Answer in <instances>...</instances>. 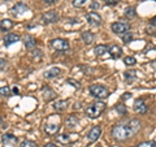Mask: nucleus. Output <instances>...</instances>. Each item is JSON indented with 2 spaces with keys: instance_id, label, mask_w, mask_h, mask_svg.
Masks as SVG:
<instances>
[{
  "instance_id": "21",
  "label": "nucleus",
  "mask_w": 156,
  "mask_h": 147,
  "mask_svg": "<svg viewBox=\"0 0 156 147\" xmlns=\"http://www.w3.org/2000/svg\"><path fill=\"white\" fill-rule=\"evenodd\" d=\"M81 37H82V41H83L86 45H90V43H92L95 39V35L91 31H83L81 34Z\"/></svg>"
},
{
  "instance_id": "11",
  "label": "nucleus",
  "mask_w": 156,
  "mask_h": 147,
  "mask_svg": "<svg viewBox=\"0 0 156 147\" xmlns=\"http://www.w3.org/2000/svg\"><path fill=\"white\" fill-rule=\"evenodd\" d=\"M27 5L25 3H17L16 5H13L11 8V13L13 14V16H18V14H22V13H25L27 11Z\"/></svg>"
},
{
  "instance_id": "22",
  "label": "nucleus",
  "mask_w": 156,
  "mask_h": 147,
  "mask_svg": "<svg viewBox=\"0 0 156 147\" xmlns=\"http://www.w3.org/2000/svg\"><path fill=\"white\" fill-rule=\"evenodd\" d=\"M107 52H108V46H105V45H99L94 48V53L96 56H103Z\"/></svg>"
},
{
  "instance_id": "5",
  "label": "nucleus",
  "mask_w": 156,
  "mask_h": 147,
  "mask_svg": "<svg viewBox=\"0 0 156 147\" xmlns=\"http://www.w3.org/2000/svg\"><path fill=\"white\" fill-rule=\"evenodd\" d=\"M57 20H58V13L56 11H48L46 13H43L41 17V21H42V23H44V25L57 22Z\"/></svg>"
},
{
  "instance_id": "9",
  "label": "nucleus",
  "mask_w": 156,
  "mask_h": 147,
  "mask_svg": "<svg viewBox=\"0 0 156 147\" xmlns=\"http://www.w3.org/2000/svg\"><path fill=\"white\" fill-rule=\"evenodd\" d=\"M65 124H66V128L70 129V130H76L78 128V125H80V120H78V117L74 116V115H70L66 117L65 120Z\"/></svg>"
},
{
  "instance_id": "16",
  "label": "nucleus",
  "mask_w": 156,
  "mask_h": 147,
  "mask_svg": "<svg viewBox=\"0 0 156 147\" xmlns=\"http://www.w3.org/2000/svg\"><path fill=\"white\" fill-rule=\"evenodd\" d=\"M61 74V69L60 68H56V66H53L51 68V69H48L44 72V78H47V80H51V78H55L57 76H60Z\"/></svg>"
},
{
  "instance_id": "25",
  "label": "nucleus",
  "mask_w": 156,
  "mask_h": 147,
  "mask_svg": "<svg viewBox=\"0 0 156 147\" xmlns=\"http://www.w3.org/2000/svg\"><path fill=\"white\" fill-rule=\"evenodd\" d=\"M125 16L128 17V18H133L136 16V13H135V8L134 7H128L125 9Z\"/></svg>"
},
{
  "instance_id": "6",
  "label": "nucleus",
  "mask_w": 156,
  "mask_h": 147,
  "mask_svg": "<svg viewBox=\"0 0 156 147\" xmlns=\"http://www.w3.org/2000/svg\"><path fill=\"white\" fill-rule=\"evenodd\" d=\"M111 29H112V31L113 33H116V34H125V33H128L129 30H130V25L128 22H113L112 23V26H111Z\"/></svg>"
},
{
  "instance_id": "3",
  "label": "nucleus",
  "mask_w": 156,
  "mask_h": 147,
  "mask_svg": "<svg viewBox=\"0 0 156 147\" xmlns=\"http://www.w3.org/2000/svg\"><path fill=\"white\" fill-rule=\"evenodd\" d=\"M90 94L96 99H105L109 96V90L103 85H92L90 86Z\"/></svg>"
},
{
  "instance_id": "36",
  "label": "nucleus",
  "mask_w": 156,
  "mask_h": 147,
  "mask_svg": "<svg viewBox=\"0 0 156 147\" xmlns=\"http://www.w3.org/2000/svg\"><path fill=\"white\" fill-rule=\"evenodd\" d=\"M98 8H100V4L98 2H92L91 3V9H98Z\"/></svg>"
},
{
  "instance_id": "12",
  "label": "nucleus",
  "mask_w": 156,
  "mask_h": 147,
  "mask_svg": "<svg viewBox=\"0 0 156 147\" xmlns=\"http://www.w3.org/2000/svg\"><path fill=\"white\" fill-rule=\"evenodd\" d=\"M86 20L92 25H100L101 23V17L96 12H90L86 14Z\"/></svg>"
},
{
  "instance_id": "28",
  "label": "nucleus",
  "mask_w": 156,
  "mask_h": 147,
  "mask_svg": "<svg viewBox=\"0 0 156 147\" xmlns=\"http://www.w3.org/2000/svg\"><path fill=\"white\" fill-rule=\"evenodd\" d=\"M21 147H38V145H37V142L30 141V139H26V141L21 142Z\"/></svg>"
},
{
  "instance_id": "13",
  "label": "nucleus",
  "mask_w": 156,
  "mask_h": 147,
  "mask_svg": "<svg viewBox=\"0 0 156 147\" xmlns=\"http://www.w3.org/2000/svg\"><path fill=\"white\" fill-rule=\"evenodd\" d=\"M108 51L112 59H119L121 56V53H122V50H121V47L119 45H111L108 47Z\"/></svg>"
},
{
  "instance_id": "32",
  "label": "nucleus",
  "mask_w": 156,
  "mask_h": 147,
  "mask_svg": "<svg viewBox=\"0 0 156 147\" xmlns=\"http://www.w3.org/2000/svg\"><path fill=\"white\" fill-rule=\"evenodd\" d=\"M0 95H3V96H9V95H11V89H9L8 86L0 87Z\"/></svg>"
},
{
  "instance_id": "29",
  "label": "nucleus",
  "mask_w": 156,
  "mask_h": 147,
  "mask_svg": "<svg viewBox=\"0 0 156 147\" xmlns=\"http://www.w3.org/2000/svg\"><path fill=\"white\" fill-rule=\"evenodd\" d=\"M87 2H90V0H73V5L76 8H81V7H85Z\"/></svg>"
},
{
  "instance_id": "23",
  "label": "nucleus",
  "mask_w": 156,
  "mask_h": 147,
  "mask_svg": "<svg viewBox=\"0 0 156 147\" xmlns=\"http://www.w3.org/2000/svg\"><path fill=\"white\" fill-rule=\"evenodd\" d=\"M55 138L57 139V142H60L62 145L70 143V138H69V135H66V134H58L57 137H55Z\"/></svg>"
},
{
  "instance_id": "20",
  "label": "nucleus",
  "mask_w": 156,
  "mask_h": 147,
  "mask_svg": "<svg viewBox=\"0 0 156 147\" xmlns=\"http://www.w3.org/2000/svg\"><path fill=\"white\" fill-rule=\"evenodd\" d=\"M2 141L4 145H14L17 143V137H14L13 134H4L2 137Z\"/></svg>"
},
{
  "instance_id": "30",
  "label": "nucleus",
  "mask_w": 156,
  "mask_h": 147,
  "mask_svg": "<svg viewBox=\"0 0 156 147\" xmlns=\"http://www.w3.org/2000/svg\"><path fill=\"white\" fill-rule=\"evenodd\" d=\"M131 41H133V34H131V33L122 34V42L124 43H130Z\"/></svg>"
},
{
  "instance_id": "44",
  "label": "nucleus",
  "mask_w": 156,
  "mask_h": 147,
  "mask_svg": "<svg viewBox=\"0 0 156 147\" xmlns=\"http://www.w3.org/2000/svg\"><path fill=\"white\" fill-rule=\"evenodd\" d=\"M3 124V120H2V116H0V125Z\"/></svg>"
},
{
  "instance_id": "7",
  "label": "nucleus",
  "mask_w": 156,
  "mask_h": 147,
  "mask_svg": "<svg viewBox=\"0 0 156 147\" xmlns=\"http://www.w3.org/2000/svg\"><path fill=\"white\" fill-rule=\"evenodd\" d=\"M100 134H101L100 126H94V128L89 131V134H87V141H89V143H94V142H96L98 139H99Z\"/></svg>"
},
{
  "instance_id": "26",
  "label": "nucleus",
  "mask_w": 156,
  "mask_h": 147,
  "mask_svg": "<svg viewBox=\"0 0 156 147\" xmlns=\"http://www.w3.org/2000/svg\"><path fill=\"white\" fill-rule=\"evenodd\" d=\"M124 63H125V65H128V66H134L136 64V60L134 56H126L124 59Z\"/></svg>"
},
{
  "instance_id": "2",
  "label": "nucleus",
  "mask_w": 156,
  "mask_h": 147,
  "mask_svg": "<svg viewBox=\"0 0 156 147\" xmlns=\"http://www.w3.org/2000/svg\"><path fill=\"white\" fill-rule=\"evenodd\" d=\"M104 111H105V103L98 100V102L91 103V104L86 107L85 113L87 117H90V119H96V117H99Z\"/></svg>"
},
{
  "instance_id": "19",
  "label": "nucleus",
  "mask_w": 156,
  "mask_h": 147,
  "mask_svg": "<svg viewBox=\"0 0 156 147\" xmlns=\"http://www.w3.org/2000/svg\"><path fill=\"white\" fill-rule=\"evenodd\" d=\"M14 23L12 22V20H9V18H5V20H3L2 22H0V30L2 31H8V30H11V29L13 27Z\"/></svg>"
},
{
  "instance_id": "39",
  "label": "nucleus",
  "mask_w": 156,
  "mask_h": 147,
  "mask_svg": "<svg viewBox=\"0 0 156 147\" xmlns=\"http://www.w3.org/2000/svg\"><path fill=\"white\" fill-rule=\"evenodd\" d=\"M150 22H151V25H152V26H155V27H156V16H155V17H152V18H151V21H150Z\"/></svg>"
},
{
  "instance_id": "45",
  "label": "nucleus",
  "mask_w": 156,
  "mask_h": 147,
  "mask_svg": "<svg viewBox=\"0 0 156 147\" xmlns=\"http://www.w3.org/2000/svg\"><path fill=\"white\" fill-rule=\"evenodd\" d=\"M154 2H156V0H154Z\"/></svg>"
},
{
  "instance_id": "27",
  "label": "nucleus",
  "mask_w": 156,
  "mask_h": 147,
  "mask_svg": "<svg viewBox=\"0 0 156 147\" xmlns=\"http://www.w3.org/2000/svg\"><path fill=\"white\" fill-rule=\"evenodd\" d=\"M30 56L34 59V60H41L43 55H42L41 50H35V48H34V50H31V52H30Z\"/></svg>"
},
{
  "instance_id": "1",
  "label": "nucleus",
  "mask_w": 156,
  "mask_h": 147,
  "mask_svg": "<svg viewBox=\"0 0 156 147\" xmlns=\"http://www.w3.org/2000/svg\"><path fill=\"white\" fill-rule=\"evenodd\" d=\"M140 129V121L133 119L128 124H117L112 128V137L117 141H126L130 137H133L135 133H138Z\"/></svg>"
},
{
  "instance_id": "14",
  "label": "nucleus",
  "mask_w": 156,
  "mask_h": 147,
  "mask_svg": "<svg viewBox=\"0 0 156 147\" xmlns=\"http://www.w3.org/2000/svg\"><path fill=\"white\" fill-rule=\"evenodd\" d=\"M20 41V35L18 34H14V33H9L4 37V45L5 46H11L13 43H16Z\"/></svg>"
},
{
  "instance_id": "4",
  "label": "nucleus",
  "mask_w": 156,
  "mask_h": 147,
  "mask_svg": "<svg viewBox=\"0 0 156 147\" xmlns=\"http://www.w3.org/2000/svg\"><path fill=\"white\" fill-rule=\"evenodd\" d=\"M51 47L56 51H68L69 50V42L66 39H62V38H56V39H52L51 41Z\"/></svg>"
},
{
  "instance_id": "42",
  "label": "nucleus",
  "mask_w": 156,
  "mask_h": 147,
  "mask_svg": "<svg viewBox=\"0 0 156 147\" xmlns=\"http://www.w3.org/2000/svg\"><path fill=\"white\" fill-rule=\"evenodd\" d=\"M81 108V103H76L74 104V109H80Z\"/></svg>"
},
{
  "instance_id": "17",
  "label": "nucleus",
  "mask_w": 156,
  "mask_h": 147,
  "mask_svg": "<svg viewBox=\"0 0 156 147\" xmlns=\"http://www.w3.org/2000/svg\"><path fill=\"white\" fill-rule=\"evenodd\" d=\"M68 104H69L68 100H57V102L53 103L52 108L55 111H57V112H64L68 108Z\"/></svg>"
},
{
  "instance_id": "8",
  "label": "nucleus",
  "mask_w": 156,
  "mask_h": 147,
  "mask_svg": "<svg viewBox=\"0 0 156 147\" xmlns=\"http://www.w3.org/2000/svg\"><path fill=\"white\" fill-rule=\"evenodd\" d=\"M42 95L44 102H51L53 99H56V92L53 91L50 86H43L42 87Z\"/></svg>"
},
{
  "instance_id": "15",
  "label": "nucleus",
  "mask_w": 156,
  "mask_h": 147,
  "mask_svg": "<svg viewBox=\"0 0 156 147\" xmlns=\"http://www.w3.org/2000/svg\"><path fill=\"white\" fill-rule=\"evenodd\" d=\"M58 130H60V126H58L57 124H46L44 126V131L48 134V135H57Z\"/></svg>"
},
{
  "instance_id": "37",
  "label": "nucleus",
  "mask_w": 156,
  "mask_h": 147,
  "mask_svg": "<svg viewBox=\"0 0 156 147\" xmlns=\"http://www.w3.org/2000/svg\"><path fill=\"white\" fill-rule=\"evenodd\" d=\"M130 96H131L130 92H125V94L122 95V100H126V99H128V98H130Z\"/></svg>"
},
{
  "instance_id": "35",
  "label": "nucleus",
  "mask_w": 156,
  "mask_h": 147,
  "mask_svg": "<svg viewBox=\"0 0 156 147\" xmlns=\"http://www.w3.org/2000/svg\"><path fill=\"white\" fill-rule=\"evenodd\" d=\"M120 0H105L107 5H116V4H119Z\"/></svg>"
},
{
  "instance_id": "18",
  "label": "nucleus",
  "mask_w": 156,
  "mask_h": 147,
  "mask_svg": "<svg viewBox=\"0 0 156 147\" xmlns=\"http://www.w3.org/2000/svg\"><path fill=\"white\" fill-rule=\"evenodd\" d=\"M23 45H25V47L27 48V50H34V48L37 47V41H35L34 37L26 35L25 39H23Z\"/></svg>"
},
{
  "instance_id": "31",
  "label": "nucleus",
  "mask_w": 156,
  "mask_h": 147,
  "mask_svg": "<svg viewBox=\"0 0 156 147\" xmlns=\"http://www.w3.org/2000/svg\"><path fill=\"white\" fill-rule=\"evenodd\" d=\"M136 147H156V143H155V141H147V142L139 143Z\"/></svg>"
},
{
  "instance_id": "10",
  "label": "nucleus",
  "mask_w": 156,
  "mask_h": 147,
  "mask_svg": "<svg viewBox=\"0 0 156 147\" xmlns=\"http://www.w3.org/2000/svg\"><path fill=\"white\" fill-rule=\"evenodd\" d=\"M133 108L134 111L136 112V113H146L147 112V106H146V103L143 99H136L134 102V104H133Z\"/></svg>"
},
{
  "instance_id": "34",
  "label": "nucleus",
  "mask_w": 156,
  "mask_h": 147,
  "mask_svg": "<svg viewBox=\"0 0 156 147\" xmlns=\"http://www.w3.org/2000/svg\"><path fill=\"white\" fill-rule=\"evenodd\" d=\"M116 111L119 112L120 115H126V108H125L124 104H117L116 106Z\"/></svg>"
},
{
  "instance_id": "38",
  "label": "nucleus",
  "mask_w": 156,
  "mask_h": 147,
  "mask_svg": "<svg viewBox=\"0 0 156 147\" xmlns=\"http://www.w3.org/2000/svg\"><path fill=\"white\" fill-rule=\"evenodd\" d=\"M4 66H5V60H3V59H0V69H3Z\"/></svg>"
},
{
  "instance_id": "24",
  "label": "nucleus",
  "mask_w": 156,
  "mask_h": 147,
  "mask_svg": "<svg viewBox=\"0 0 156 147\" xmlns=\"http://www.w3.org/2000/svg\"><path fill=\"white\" fill-rule=\"evenodd\" d=\"M124 76H125V80H126V82H133L135 78H136V73L134 72V70H128V72H125L124 73Z\"/></svg>"
},
{
  "instance_id": "33",
  "label": "nucleus",
  "mask_w": 156,
  "mask_h": 147,
  "mask_svg": "<svg viewBox=\"0 0 156 147\" xmlns=\"http://www.w3.org/2000/svg\"><path fill=\"white\" fill-rule=\"evenodd\" d=\"M66 83H70V85L73 87H76V89H80V87H81V83L78 82V81H76V80H73V78H68Z\"/></svg>"
},
{
  "instance_id": "40",
  "label": "nucleus",
  "mask_w": 156,
  "mask_h": 147,
  "mask_svg": "<svg viewBox=\"0 0 156 147\" xmlns=\"http://www.w3.org/2000/svg\"><path fill=\"white\" fill-rule=\"evenodd\" d=\"M44 3H47V4H53V3H57L58 0H43Z\"/></svg>"
},
{
  "instance_id": "41",
  "label": "nucleus",
  "mask_w": 156,
  "mask_h": 147,
  "mask_svg": "<svg viewBox=\"0 0 156 147\" xmlns=\"http://www.w3.org/2000/svg\"><path fill=\"white\" fill-rule=\"evenodd\" d=\"M43 147H57L55 143H46L44 146H43Z\"/></svg>"
},
{
  "instance_id": "43",
  "label": "nucleus",
  "mask_w": 156,
  "mask_h": 147,
  "mask_svg": "<svg viewBox=\"0 0 156 147\" xmlns=\"http://www.w3.org/2000/svg\"><path fill=\"white\" fill-rule=\"evenodd\" d=\"M13 94H18V89H17V87H13Z\"/></svg>"
}]
</instances>
